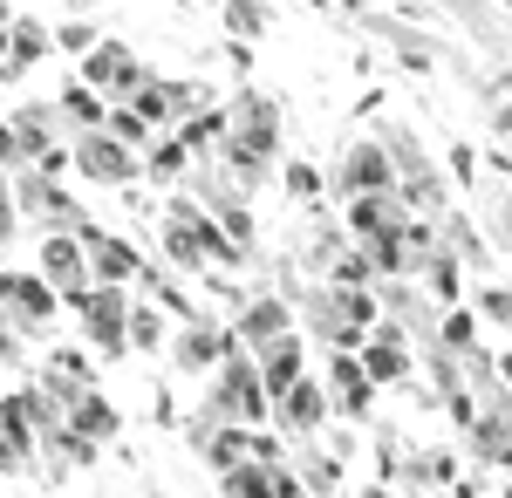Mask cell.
Wrapping results in <instances>:
<instances>
[{"mask_svg":"<svg viewBox=\"0 0 512 498\" xmlns=\"http://www.w3.org/2000/svg\"><path fill=\"white\" fill-rule=\"evenodd\" d=\"M478 314L499 321V328H512V294H506V287H485V294H478Z\"/></svg>","mask_w":512,"mask_h":498,"instance_id":"4316f807","label":"cell"},{"mask_svg":"<svg viewBox=\"0 0 512 498\" xmlns=\"http://www.w3.org/2000/svg\"><path fill=\"white\" fill-rule=\"evenodd\" d=\"M55 48H69V55H89V48H96L89 21H69V28H55Z\"/></svg>","mask_w":512,"mask_h":498,"instance_id":"83f0119b","label":"cell"},{"mask_svg":"<svg viewBox=\"0 0 512 498\" xmlns=\"http://www.w3.org/2000/svg\"><path fill=\"white\" fill-rule=\"evenodd\" d=\"M274 410V389H267V376H260V362L239 348V355H226L219 362V376H212V396H205V417H198V430H212V423H253Z\"/></svg>","mask_w":512,"mask_h":498,"instance_id":"6da1fadb","label":"cell"},{"mask_svg":"<svg viewBox=\"0 0 512 498\" xmlns=\"http://www.w3.org/2000/svg\"><path fill=\"white\" fill-rule=\"evenodd\" d=\"M110 130H117V137L130 144V151H144V144H151V123H144V116L130 110V103H117V110H110Z\"/></svg>","mask_w":512,"mask_h":498,"instance_id":"d4e9b609","label":"cell"},{"mask_svg":"<svg viewBox=\"0 0 512 498\" xmlns=\"http://www.w3.org/2000/svg\"><path fill=\"white\" fill-rule=\"evenodd\" d=\"M226 21H233V35H267V7L260 0H226Z\"/></svg>","mask_w":512,"mask_h":498,"instance_id":"cb8c5ba5","label":"cell"},{"mask_svg":"<svg viewBox=\"0 0 512 498\" xmlns=\"http://www.w3.org/2000/svg\"><path fill=\"white\" fill-rule=\"evenodd\" d=\"M164 253H171L185 273H198V267H239V260H246L233 239H226V226H219L205 205H185V198L164 212Z\"/></svg>","mask_w":512,"mask_h":498,"instance_id":"7a4b0ae2","label":"cell"},{"mask_svg":"<svg viewBox=\"0 0 512 498\" xmlns=\"http://www.w3.org/2000/svg\"><path fill=\"white\" fill-rule=\"evenodd\" d=\"M55 110H62V123H69V137H82V130H103V123H110V110H103V96H96V89H89V82H69V89H62V96H55Z\"/></svg>","mask_w":512,"mask_h":498,"instance_id":"ffe728a7","label":"cell"},{"mask_svg":"<svg viewBox=\"0 0 512 498\" xmlns=\"http://www.w3.org/2000/svg\"><path fill=\"white\" fill-rule=\"evenodd\" d=\"M396 185V164H390V151L383 144H349V151L335 157V192L342 198H362V192H390Z\"/></svg>","mask_w":512,"mask_h":498,"instance_id":"8fae6325","label":"cell"},{"mask_svg":"<svg viewBox=\"0 0 512 498\" xmlns=\"http://www.w3.org/2000/svg\"><path fill=\"white\" fill-rule=\"evenodd\" d=\"M7 28H14V14H7V0H0V55H7Z\"/></svg>","mask_w":512,"mask_h":498,"instance_id":"d6a6232c","label":"cell"},{"mask_svg":"<svg viewBox=\"0 0 512 498\" xmlns=\"http://www.w3.org/2000/svg\"><path fill=\"white\" fill-rule=\"evenodd\" d=\"M506 383H512V348H506Z\"/></svg>","mask_w":512,"mask_h":498,"instance_id":"836d02e7","label":"cell"},{"mask_svg":"<svg viewBox=\"0 0 512 498\" xmlns=\"http://www.w3.org/2000/svg\"><path fill=\"white\" fill-rule=\"evenodd\" d=\"M82 82H89L96 96H123V103H130V96H137L151 76L137 69V55H130L123 41H96V48L82 55Z\"/></svg>","mask_w":512,"mask_h":498,"instance_id":"9c48e42d","label":"cell"},{"mask_svg":"<svg viewBox=\"0 0 512 498\" xmlns=\"http://www.w3.org/2000/svg\"><path fill=\"white\" fill-rule=\"evenodd\" d=\"M7 123H14V137H21V157H28V164H48V157H55V137L69 130L55 103H21Z\"/></svg>","mask_w":512,"mask_h":498,"instance_id":"9a60e30c","label":"cell"},{"mask_svg":"<svg viewBox=\"0 0 512 498\" xmlns=\"http://www.w3.org/2000/svg\"><path fill=\"white\" fill-rule=\"evenodd\" d=\"M76 7H96V0H76Z\"/></svg>","mask_w":512,"mask_h":498,"instance_id":"e575fe53","label":"cell"},{"mask_svg":"<svg viewBox=\"0 0 512 498\" xmlns=\"http://www.w3.org/2000/svg\"><path fill=\"white\" fill-rule=\"evenodd\" d=\"M82 239V253H89V273H96V280H110V287H130V280H137V246H130V239H117V232H103V226H82L76 232Z\"/></svg>","mask_w":512,"mask_h":498,"instance_id":"4fadbf2b","label":"cell"},{"mask_svg":"<svg viewBox=\"0 0 512 498\" xmlns=\"http://www.w3.org/2000/svg\"><path fill=\"white\" fill-rule=\"evenodd\" d=\"M28 157H21V137H14V123L0 116V171H21Z\"/></svg>","mask_w":512,"mask_h":498,"instance_id":"f546056e","label":"cell"},{"mask_svg":"<svg viewBox=\"0 0 512 498\" xmlns=\"http://www.w3.org/2000/svg\"><path fill=\"white\" fill-rule=\"evenodd\" d=\"M76 307V321H82V335L96 342V355H123L130 348V287H110V280H96L82 301H69Z\"/></svg>","mask_w":512,"mask_h":498,"instance_id":"8992f818","label":"cell"},{"mask_svg":"<svg viewBox=\"0 0 512 498\" xmlns=\"http://www.w3.org/2000/svg\"><path fill=\"white\" fill-rule=\"evenodd\" d=\"M28 444H35V437H14V430H0V471H21V464H28Z\"/></svg>","mask_w":512,"mask_h":498,"instance_id":"f1b7e54d","label":"cell"},{"mask_svg":"<svg viewBox=\"0 0 512 498\" xmlns=\"http://www.w3.org/2000/svg\"><path fill=\"white\" fill-rule=\"evenodd\" d=\"M14 219H21V212H14V171H0V239L14 232Z\"/></svg>","mask_w":512,"mask_h":498,"instance_id":"4dcf8cb0","label":"cell"},{"mask_svg":"<svg viewBox=\"0 0 512 498\" xmlns=\"http://www.w3.org/2000/svg\"><path fill=\"white\" fill-rule=\"evenodd\" d=\"M355 355H362V369H369V383H376V389L410 376V348H403V328H396V321H376L369 342L355 348Z\"/></svg>","mask_w":512,"mask_h":498,"instance_id":"5bb4252c","label":"cell"},{"mask_svg":"<svg viewBox=\"0 0 512 498\" xmlns=\"http://www.w3.org/2000/svg\"><path fill=\"white\" fill-rule=\"evenodd\" d=\"M219 151H239V157H253V164H274V151H280V103L274 96L239 89L233 110H226V144H219Z\"/></svg>","mask_w":512,"mask_h":498,"instance_id":"277c9868","label":"cell"},{"mask_svg":"<svg viewBox=\"0 0 512 498\" xmlns=\"http://www.w3.org/2000/svg\"><path fill=\"white\" fill-rule=\"evenodd\" d=\"M403 226H410V198L396 192H362L349 198V239L355 246H376V239H403Z\"/></svg>","mask_w":512,"mask_h":498,"instance_id":"ba28073f","label":"cell"},{"mask_svg":"<svg viewBox=\"0 0 512 498\" xmlns=\"http://www.w3.org/2000/svg\"><path fill=\"white\" fill-rule=\"evenodd\" d=\"M274 410H280V423H287V430H301V437H308V430H321V417H328L335 403H328V389H321V383L294 376L287 389H274Z\"/></svg>","mask_w":512,"mask_h":498,"instance_id":"e0dca14e","label":"cell"},{"mask_svg":"<svg viewBox=\"0 0 512 498\" xmlns=\"http://www.w3.org/2000/svg\"><path fill=\"white\" fill-rule=\"evenodd\" d=\"M280 335H294V301H280V294H260V301H246V307H239V328H233V342L246 348V355L274 348Z\"/></svg>","mask_w":512,"mask_h":498,"instance_id":"7c38bea8","label":"cell"},{"mask_svg":"<svg viewBox=\"0 0 512 498\" xmlns=\"http://www.w3.org/2000/svg\"><path fill=\"white\" fill-rule=\"evenodd\" d=\"M253 362H260L267 389H287L294 376H301V335H280V342H274V348H260Z\"/></svg>","mask_w":512,"mask_h":498,"instance_id":"44dd1931","label":"cell"},{"mask_svg":"<svg viewBox=\"0 0 512 498\" xmlns=\"http://www.w3.org/2000/svg\"><path fill=\"white\" fill-rule=\"evenodd\" d=\"M55 321V287L41 273H0V335L28 342V335H48Z\"/></svg>","mask_w":512,"mask_h":498,"instance_id":"5b68a950","label":"cell"},{"mask_svg":"<svg viewBox=\"0 0 512 498\" xmlns=\"http://www.w3.org/2000/svg\"><path fill=\"white\" fill-rule=\"evenodd\" d=\"M164 328H158V307H130V348H158Z\"/></svg>","mask_w":512,"mask_h":498,"instance_id":"484cf974","label":"cell"},{"mask_svg":"<svg viewBox=\"0 0 512 498\" xmlns=\"http://www.w3.org/2000/svg\"><path fill=\"white\" fill-rule=\"evenodd\" d=\"M41 280H48L55 294H69V301H82V294L96 287V273H89V253H82L76 232H48V239H41Z\"/></svg>","mask_w":512,"mask_h":498,"instance_id":"30bf717a","label":"cell"},{"mask_svg":"<svg viewBox=\"0 0 512 498\" xmlns=\"http://www.w3.org/2000/svg\"><path fill=\"white\" fill-rule=\"evenodd\" d=\"M185 171H192L185 137H164V144H151V178H185Z\"/></svg>","mask_w":512,"mask_h":498,"instance_id":"603a6c76","label":"cell"},{"mask_svg":"<svg viewBox=\"0 0 512 498\" xmlns=\"http://www.w3.org/2000/svg\"><path fill=\"white\" fill-rule=\"evenodd\" d=\"M14 212L35 219V226H48V232H82L89 226L76 212V198L62 192V171H48V164H21V171H14Z\"/></svg>","mask_w":512,"mask_h":498,"instance_id":"3957f363","label":"cell"},{"mask_svg":"<svg viewBox=\"0 0 512 498\" xmlns=\"http://www.w3.org/2000/svg\"><path fill=\"white\" fill-rule=\"evenodd\" d=\"M171 355H178V369H219L226 355H239V342L226 328H212V321H192V328L171 342Z\"/></svg>","mask_w":512,"mask_h":498,"instance_id":"ac0fdd59","label":"cell"},{"mask_svg":"<svg viewBox=\"0 0 512 498\" xmlns=\"http://www.w3.org/2000/svg\"><path fill=\"white\" fill-rule=\"evenodd\" d=\"M287 192H294V198H315V192H321V178L308 171V164H294V171H287Z\"/></svg>","mask_w":512,"mask_h":498,"instance_id":"1f68e13d","label":"cell"},{"mask_svg":"<svg viewBox=\"0 0 512 498\" xmlns=\"http://www.w3.org/2000/svg\"><path fill=\"white\" fill-rule=\"evenodd\" d=\"M226 498H274V471H267V464H239V471H226Z\"/></svg>","mask_w":512,"mask_h":498,"instance_id":"7402d4cb","label":"cell"},{"mask_svg":"<svg viewBox=\"0 0 512 498\" xmlns=\"http://www.w3.org/2000/svg\"><path fill=\"white\" fill-rule=\"evenodd\" d=\"M69 164H76L89 185H130V178H137V151L123 144L110 123H103V130H82L76 144H69Z\"/></svg>","mask_w":512,"mask_h":498,"instance_id":"52a82bcc","label":"cell"},{"mask_svg":"<svg viewBox=\"0 0 512 498\" xmlns=\"http://www.w3.org/2000/svg\"><path fill=\"white\" fill-rule=\"evenodd\" d=\"M328 403H335L342 417H362V410L376 403V383H369L362 355H349V348H342V355L328 362Z\"/></svg>","mask_w":512,"mask_h":498,"instance_id":"2e32d148","label":"cell"},{"mask_svg":"<svg viewBox=\"0 0 512 498\" xmlns=\"http://www.w3.org/2000/svg\"><path fill=\"white\" fill-rule=\"evenodd\" d=\"M48 48H55V35H48L41 21H28V14H21V21L7 28V76H28L35 62H48Z\"/></svg>","mask_w":512,"mask_h":498,"instance_id":"d6986e66","label":"cell"}]
</instances>
